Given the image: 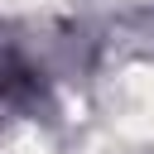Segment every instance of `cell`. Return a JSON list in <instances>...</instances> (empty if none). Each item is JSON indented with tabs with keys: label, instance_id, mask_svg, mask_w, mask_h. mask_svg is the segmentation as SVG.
<instances>
[{
	"label": "cell",
	"instance_id": "6da1fadb",
	"mask_svg": "<svg viewBox=\"0 0 154 154\" xmlns=\"http://www.w3.org/2000/svg\"><path fill=\"white\" fill-rule=\"evenodd\" d=\"M34 91H38V77H34L24 63H14V58H0V116H10V111H24V106L34 101Z\"/></svg>",
	"mask_w": 154,
	"mask_h": 154
}]
</instances>
